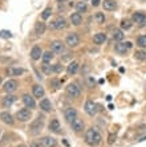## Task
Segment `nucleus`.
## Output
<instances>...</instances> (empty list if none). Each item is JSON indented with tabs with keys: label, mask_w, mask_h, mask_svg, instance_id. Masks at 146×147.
<instances>
[{
	"label": "nucleus",
	"mask_w": 146,
	"mask_h": 147,
	"mask_svg": "<svg viewBox=\"0 0 146 147\" xmlns=\"http://www.w3.org/2000/svg\"><path fill=\"white\" fill-rule=\"evenodd\" d=\"M85 140H87L88 144L96 146V144H98L101 142V135L97 130H94L92 127V129H88L87 133H85Z\"/></svg>",
	"instance_id": "nucleus-1"
},
{
	"label": "nucleus",
	"mask_w": 146,
	"mask_h": 147,
	"mask_svg": "<svg viewBox=\"0 0 146 147\" xmlns=\"http://www.w3.org/2000/svg\"><path fill=\"white\" fill-rule=\"evenodd\" d=\"M43 127H44V117L39 115L37 118L31 123L29 131H31V134H33V135H37V134H40V131L43 130Z\"/></svg>",
	"instance_id": "nucleus-2"
},
{
	"label": "nucleus",
	"mask_w": 146,
	"mask_h": 147,
	"mask_svg": "<svg viewBox=\"0 0 146 147\" xmlns=\"http://www.w3.org/2000/svg\"><path fill=\"white\" fill-rule=\"evenodd\" d=\"M65 42L68 47H70V48H76L77 45L80 44V37H78L77 33H69L66 36Z\"/></svg>",
	"instance_id": "nucleus-3"
},
{
	"label": "nucleus",
	"mask_w": 146,
	"mask_h": 147,
	"mask_svg": "<svg viewBox=\"0 0 146 147\" xmlns=\"http://www.w3.org/2000/svg\"><path fill=\"white\" fill-rule=\"evenodd\" d=\"M132 48V42H129V41H126V42H118V44H116V52L118 53V55H126L128 53V51Z\"/></svg>",
	"instance_id": "nucleus-4"
},
{
	"label": "nucleus",
	"mask_w": 146,
	"mask_h": 147,
	"mask_svg": "<svg viewBox=\"0 0 146 147\" xmlns=\"http://www.w3.org/2000/svg\"><path fill=\"white\" fill-rule=\"evenodd\" d=\"M66 93H68V96L72 97V98H77V97H80L81 90L76 84H69V85L66 86Z\"/></svg>",
	"instance_id": "nucleus-5"
},
{
	"label": "nucleus",
	"mask_w": 146,
	"mask_h": 147,
	"mask_svg": "<svg viewBox=\"0 0 146 147\" xmlns=\"http://www.w3.org/2000/svg\"><path fill=\"white\" fill-rule=\"evenodd\" d=\"M66 25H68V23H66L65 19L64 17H59V19H56L55 21H52L49 24V28L51 29H64V28H66Z\"/></svg>",
	"instance_id": "nucleus-6"
},
{
	"label": "nucleus",
	"mask_w": 146,
	"mask_h": 147,
	"mask_svg": "<svg viewBox=\"0 0 146 147\" xmlns=\"http://www.w3.org/2000/svg\"><path fill=\"white\" fill-rule=\"evenodd\" d=\"M16 117H18V119L21 121V122H27V121H29V118H31V109L19 110L18 113H16Z\"/></svg>",
	"instance_id": "nucleus-7"
},
{
	"label": "nucleus",
	"mask_w": 146,
	"mask_h": 147,
	"mask_svg": "<svg viewBox=\"0 0 146 147\" xmlns=\"http://www.w3.org/2000/svg\"><path fill=\"white\" fill-rule=\"evenodd\" d=\"M84 109H85V111H87L88 114L91 117H93V115H96V113H97V105L93 102V101H87L85 102V106H84Z\"/></svg>",
	"instance_id": "nucleus-8"
},
{
	"label": "nucleus",
	"mask_w": 146,
	"mask_h": 147,
	"mask_svg": "<svg viewBox=\"0 0 146 147\" xmlns=\"http://www.w3.org/2000/svg\"><path fill=\"white\" fill-rule=\"evenodd\" d=\"M132 19L134 23H137V24L146 25V15L142 13V12H136V13H133Z\"/></svg>",
	"instance_id": "nucleus-9"
},
{
	"label": "nucleus",
	"mask_w": 146,
	"mask_h": 147,
	"mask_svg": "<svg viewBox=\"0 0 146 147\" xmlns=\"http://www.w3.org/2000/svg\"><path fill=\"white\" fill-rule=\"evenodd\" d=\"M64 42L63 41H60V40H55L51 44V49H52L53 53H63L64 52Z\"/></svg>",
	"instance_id": "nucleus-10"
},
{
	"label": "nucleus",
	"mask_w": 146,
	"mask_h": 147,
	"mask_svg": "<svg viewBox=\"0 0 146 147\" xmlns=\"http://www.w3.org/2000/svg\"><path fill=\"white\" fill-rule=\"evenodd\" d=\"M70 125H72V129L76 133H80V131H82L84 129V122L82 119H80V118H74V119L70 122Z\"/></svg>",
	"instance_id": "nucleus-11"
},
{
	"label": "nucleus",
	"mask_w": 146,
	"mask_h": 147,
	"mask_svg": "<svg viewBox=\"0 0 146 147\" xmlns=\"http://www.w3.org/2000/svg\"><path fill=\"white\" fill-rule=\"evenodd\" d=\"M18 89V82L15 80H8L5 84H4V90L7 93H12Z\"/></svg>",
	"instance_id": "nucleus-12"
},
{
	"label": "nucleus",
	"mask_w": 146,
	"mask_h": 147,
	"mask_svg": "<svg viewBox=\"0 0 146 147\" xmlns=\"http://www.w3.org/2000/svg\"><path fill=\"white\" fill-rule=\"evenodd\" d=\"M32 92H33V96L37 97V98H43V97L45 96V90H44V88H43V86H40L39 84L33 85Z\"/></svg>",
	"instance_id": "nucleus-13"
},
{
	"label": "nucleus",
	"mask_w": 146,
	"mask_h": 147,
	"mask_svg": "<svg viewBox=\"0 0 146 147\" xmlns=\"http://www.w3.org/2000/svg\"><path fill=\"white\" fill-rule=\"evenodd\" d=\"M23 102H24V105L27 107H29V109H35V106H36L35 99H33V97L29 96V94H24V96H23Z\"/></svg>",
	"instance_id": "nucleus-14"
},
{
	"label": "nucleus",
	"mask_w": 146,
	"mask_h": 147,
	"mask_svg": "<svg viewBox=\"0 0 146 147\" xmlns=\"http://www.w3.org/2000/svg\"><path fill=\"white\" fill-rule=\"evenodd\" d=\"M64 115H65V119L68 121V122H72L74 118H77V111H76V109H73V107H69V109L65 110Z\"/></svg>",
	"instance_id": "nucleus-15"
},
{
	"label": "nucleus",
	"mask_w": 146,
	"mask_h": 147,
	"mask_svg": "<svg viewBox=\"0 0 146 147\" xmlns=\"http://www.w3.org/2000/svg\"><path fill=\"white\" fill-rule=\"evenodd\" d=\"M41 144L44 147H56L57 146V142H56V139L52 137H44L41 139Z\"/></svg>",
	"instance_id": "nucleus-16"
},
{
	"label": "nucleus",
	"mask_w": 146,
	"mask_h": 147,
	"mask_svg": "<svg viewBox=\"0 0 146 147\" xmlns=\"http://www.w3.org/2000/svg\"><path fill=\"white\" fill-rule=\"evenodd\" d=\"M40 109H41L43 111H45V113L51 111V110H52V103H51V101H49L48 98H43L41 101H40Z\"/></svg>",
	"instance_id": "nucleus-17"
},
{
	"label": "nucleus",
	"mask_w": 146,
	"mask_h": 147,
	"mask_svg": "<svg viewBox=\"0 0 146 147\" xmlns=\"http://www.w3.org/2000/svg\"><path fill=\"white\" fill-rule=\"evenodd\" d=\"M31 57H32V60H35V61L40 60V57H43L41 48H40V47H33L31 51Z\"/></svg>",
	"instance_id": "nucleus-18"
},
{
	"label": "nucleus",
	"mask_w": 146,
	"mask_h": 147,
	"mask_svg": "<svg viewBox=\"0 0 146 147\" xmlns=\"http://www.w3.org/2000/svg\"><path fill=\"white\" fill-rule=\"evenodd\" d=\"M48 127H49V130L52 131V133H60V129H61L59 119H52L51 122H49Z\"/></svg>",
	"instance_id": "nucleus-19"
},
{
	"label": "nucleus",
	"mask_w": 146,
	"mask_h": 147,
	"mask_svg": "<svg viewBox=\"0 0 146 147\" xmlns=\"http://www.w3.org/2000/svg\"><path fill=\"white\" fill-rule=\"evenodd\" d=\"M70 23H72L73 25H80L81 23H82V16H81V13L74 12V13L70 15Z\"/></svg>",
	"instance_id": "nucleus-20"
},
{
	"label": "nucleus",
	"mask_w": 146,
	"mask_h": 147,
	"mask_svg": "<svg viewBox=\"0 0 146 147\" xmlns=\"http://www.w3.org/2000/svg\"><path fill=\"white\" fill-rule=\"evenodd\" d=\"M0 119L3 121L4 123H7V125H14V118H12V115H11L9 113H7V111L0 113Z\"/></svg>",
	"instance_id": "nucleus-21"
},
{
	"label": "nucleus",
	"mask_w": 146,
	"mask_h": 147,
	"mask_svg": "<svg viewBox=\"0 0 146 147\" xmlns=\"http://www.w3.org/2000/svg\"><path fill=\"white\" fill-rule=\"evenodd\" d=\"M105 40H106V34L102 33V32H100V33H96L93 36V42H94V44H97V45L104 44Z\"/></svg>",
	"instance_id": "nucleus-22"
},
{
	"label": "nucleus",
	"mask_w": 146,
	"mask_h": 147,
	"mask_svg": "<svg viewBox=\"0 0 146 147\" xmlns=\"http://www.w3.org/2000/svg\"><path fill=\"white\" fill-rule=\"evenodd\" d=\"M77 70H78V62H76V61L70 62L69 65H68V68H66V73H68L69 76L76 74Z\"/></svg>",
	"instance_id": "nucleus-23"
},
{
	"label": "nucleus",
	"mask_w": 146,
	"mask_h": 147,
	"mask_svg": "<svg viewBox=\"0 0 146 147\" xmlns=\"http://www.w3.org/2000/svg\"><path fill=\"white\" fill-rule=\"evenodd\" d=\"M117 8L116 0H104V9L106 11H114Z\"/></svg>",
	"instance_id": "nucleus-24"
},
{
	"label": "nucleus",
	"mask_w": 146,
	"mask_h": 147,
	"mask_svg": "<svg viewBox=\"0 0 146 147\" xmlns=\"http://www.w3.org/2000/svg\"><path fill=\"white\" fill-rule=\"evenodd\" d=\"M14 102H15V97L14 96H7V97H4L3 101H1V106L3 107H11Z\"/></svg>",
	"instance_id": "nucleus-25"
},
{
	"label": "nucleus",
	"mask_w": 146,
	"mask_h": 147,
	"mask_svg": "<svg viewBox=\"0 0 146 147\" xmlns=\"http://www.w3.org/2000/svg\"><path fill=\"white\" fill-rule=\"evenodd\" d=\"M24 72L25 70L23 68H8L7 69V73L9 76H21Z\"/></svg>",
	"instance_id": "nucleus-26"
},
{
	"label": "nucleus",
	"mask_w": 146,
	"mask_h": 147,
	"mask_svg": "<svg viewBox=\"0 0 146 147\" xmlns=\"http://www.w3.org/2000/svg\"><path fill=\"white\" fill-rule=\"evenodd\" d=\"M35 31H36V33H37V34H43L44 32H45V23H43V21L36 23Z\"/></svg>",
	"instance_id": "nucleus-27"
},
{
	"label": "nucleus",
	"mask_w": 146,
	"mask_h": 147,
	"mask_svg": "<svg viewBox=\"0 0 146 147\" xmlns=\"http://www.w3.org/2000/svg\"><path fill=\"white\" fill-rule=\"evenodd\" d=\"M43 62H45V64H48V62H51V60L53 58V52L48 51L45 52V53H43Z\"/></svg>",
	"instance_id": "nucleus-28"
},
{
	"label": "nucleus",
	"mask_w": 146,
	"mask_h": 147,
	"mask_svg": "<svg viewBox=\"0 0 146 147\" xmlns=\"http://www.w3.org/2000/svg\"><path fill=\"white\" fill-rule=\"evenodd\" d=\"M112 36H113V38L117 41H121L122 38H124V33H122L121 29H114L113 33H112Z\"/></svg>",
	"instance_id": "nucleus-29"
},
{
	"label": "nucleus",
	"mask_w": 146,
	"mask_h": 147,
	"mask_svg": "<svg viewBox=\"0 0 146 147\" xmlns=\"http://www.w3.org/2000/svg\"><path fill=\"white\" fill-rule=\"evenodd\" d=\"M76 9H77L78 13H81V12H87L88 7H87V4H85V1H80V3H77Z\"/></svg>",
	"instance_id": "nucleus-30"
},
{
	"label": "nucleus",
	"mask_w": 146,
	"mask_h": 147,
	"mask_svg": "<svg viewBox=\"0 0 146 147\" xmlns=\"http://www.w3.org/2000/svg\"><path fill=\"white\" fill-rule=\"evenodd\" d=\"M134 57H136L137 60H139V61H143V60H146V52L137 51L136 53H134Z\"/></svg>",
	"instance_id": "nucleus-31"
},
{
	"label": "nucleus",
	"mask_w": 146,
	"mask_h": 147,
	"mask_svg": "<svg viewBox=\"0 0 146 147\" xmlns=\"http://www.w3.org/2000/svg\"><path fill=\"white\" fill-rule=\"evenodd\" d=\"M137 45L141 48H146V36H139L137 38Z\"/></svg>",
	"instance_id": "nucleus-32"
},
{
	"label": "nucleus",
	"mask_w": 146,
	"mask_h": 147,
	"mask_svg": "<svg viewBox=\"0 0 146 147\" xmlns=\"http://www.w3.org/2000/svg\"><path fill=\"white\" fill-rule=\"evenodd\" d=\"M132 21L130 20H122L121 21V29H130V28H132Z\"/></svg>",
	"instance_id": "nucleus-33"
},
{
	"label": "nucleus",
	"mask_w": 146,
	"mask_h": 147,
	"mask_svg": "<svg viewBox=\"0 0 146 147\" xmlns=\"http://www.w3.org/2000/svg\"><path fill=\"white\" fill-rule=\"evenodd\" d=\"M43 72L47 73V74H51V73L53 72V66H51V65H48V64L44 62V65H43Z\"/></svg>",
	"instance_id": "nucleus-34"
},
{
	"label": "nucleus",
	"mask_w": 146,
	"mask_h": 147,
	"mask_svg": "<svg viewBox=\"0 0 146 147\" xmlns=\"http://www.w3.org/2000/svg\"><path fill=\"white\" fill-rule=\"evenodd\" d=\"M51 13H52V8H45V9H44V12L41 13V19L47 20V19L51 16Z\"/></svg>",
	"instance_id": "nucleus-35"
},
{
	"label": "nucleus",
	"mask_w": 146,
	"mask_h": 147,
	"mask_svg": "<svg viewBox=\"0 0 146 147\" xmlns=\"http://www.w3.org/2000/svg\"><path fill=\"white\" fill-rule=\"evenodd\" d=\"M96 20H97V23H104L105 21V16H104V13H102V12H97V13H96Z\"/></svg>",
	"instance_id": "nucleus-36"
},
{
	"label": "nucleus",
	"mask_w": 146,
	"mask_h": 147,
	"mask_svg": "<svg viewBox=\"0 0 146 147\" xmlns=\"http://www.w3.org/2000/svg\"><path fill=\"white\" fill-rule=\"evenodd\" d=\"M0 37L9 38V37H12V33H11L9 31H0Z\"/></svg>",
	"instance_id": "nucleus-37"
},
{
	"label": "nucleus",
	"mask_w": 146,
	"mask_h": 147,
	"mask_svg": "<svg viewBox=\"0 0 146 147\" xmlns=\"http://www.w3.org/2000/svg\"><path fill=\"white\" fill-rule=\"evenodd\" d=\"M53 72H55V73L63 72V66L60 65V64H56V65H53Z\"/></svg>",
	"instance_id": "nucleus-38"
},
{
	"label": "nucleus",
	"mask_w": 146,
	"mask_h": 147,
	"mask_svg": "<svg viewBox=\"0 0 146 147\" xmlns=\"http://www.w3.org/2000/svg\"><path fill=\"white\" fill-rule=\"evenodd\" d=\"M51 84L53 85V88H55V89H57V88L60 86V81H59V80H52V81H51Z\"/></svg>",
	"instance_id": "nucleus-39"
},
{
	"label": "nucleus",
	"mask_w": 146,
	"mask_h": 147,
	"mask_svg": "<svg viewBox=\"0 0 146 147\" xmlns=\"http://www.w3.org/2000/svg\"><path fill=\"white\" fill-rule=\"evenodd\" d=\"M100 1L101 0H92V5H93V7H97L98 4H100Z\"/></svg>",
	"instance_id": "nucleus-40"
},
{
	"label": "nucleus",
	"mask_w": 146,
	"mask_h": 147,
	"mask_svg": "<svg viewBox=\"0 0 146 147\" xmlns=\"http://www.w3.org/2000/svg\"><path fill=\"white\" fill-rule=\"evenodd\" d=\"M29 147H39V144L37 143H31L29 144Z\"/></svg>",
	"instance_id": "nucleus-41"
},
{
	"label": "nucleus",
	"mask_w": 146,
	"mask_h": 147,
	"mask_svg": "<svg viewBox=\"0 0 146 147\" xmlns=\"http://www.w3.org/2000/svg\"><path fill=\"white\" fill-rule=\"evenodd\" d=\"M19 147H27V146H24V144H21V146H19Z\"/></svg>",
	"instance_id": "nucleus-42"
},
{
	"label": "nucleus",
	"mask_w": 146,
	"mask_h": 147,
	"mask_svg": "<svg viewBox=\"0 0 146 147\" xmlns=\"http://www.w3.org/2000/svg\"><path fill=\"white\" fill-rule=\"evenodd\" d=\"M0 84H1V77H0Z\"/></svg>",
	"instance_id": "nucleus-43"
},
{
	"label": "nucleus",
	"mask_w": 146,
	"mask_h": 147,
	"mask_svg": "<svg viewBox=\"0 0 146 147\" xmlns=\"http://www.w3.org/2000/svg\"><path fill=\"white\" fill-rule=\"evenodd\" d=\"M142 1H146V0H142Z\"/></svg>",
	"instance_id": "nucleus-44"
}]
</instances>
